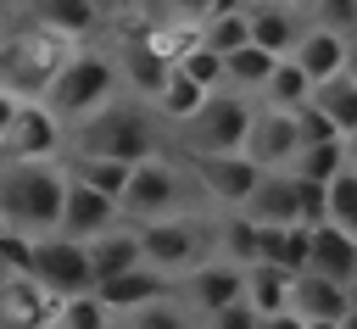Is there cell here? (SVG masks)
Here are the masks:
<instances>
[{"instance_id":"cell-1","label":"cell","mask_w":357,"mask_h":329,"mask_svg":"<svg viewBox=\"0 0 357 329\" xmlns=\"http://www.w3.org/2000/svg\"><path fill=\"white\" fill-rule=\"evenodd\" d=\"M89 39H73L28 11H6V39H0V89L17 100H50L56 78L73 67V56Z\"/></svg>"},{"instance_id":"cell-2","label":"cell","mask_w":357,"mask_h":329,"mask_svg":"<svg viewBox=\"0 0 357 329\" xmlns=\"http://www.w3.org/2000/svg\"><path fill=\"white\" fill-rule=\"evenodd\" d=\"M173 134L162 123V112L145 95H117L112 106H100L95 117L73 123V145L67 156H117V162H145L156 151H167Z\"/></svg>"},{"instance_id":"cell-3","label":"cell","mask_w":357,"mask_h":329,"mask_svg":"<svg viewBox=\"0 0 357 329\" xmlns=\"http://www.w3.org/2000/svg\"><path fill=\"white\" fill-rule=\"evenodd\" d=\"M67 184H73L67 156L0 162V229L56 234L61 229V206H67Z\"/></svg>"},{"instance_id":"cell-4","label":"cell","mask_w":357,"mask_h":329,"mask_svg":"<svg viewBox=\"0 0 357 329\" xmlns=\"http://www.w3.org/2000/svg\"><path fill=\"white\" fill-rule=\"evenodd\" d=\"M206 195L190 173V162L167 145L145 162H134V178H128V195H123V212L134 223H156V217H178V212H201Z\"/></svg>"},{"instance_id":"cell-5","label":"cell","mask_w":357,"mask_h":329,"mask_svg":"<svg viewBox=\"0 0 357 329\" xmlns=\"http://www.w3.org/2000/svg\"><path fill=\"white\" fill-rule=\"evenodd\" d=\"M257 95H245V89H212L206 95V106L195 112V117H184L178 128H173V151H184V156H223V151H245V139H251V123H257Z\"/></svg>"},{"instance_id":"cell-6","label":"cell","mask_w":357,"mask_h":329,"mask_svg":"<svg viewBox=\"0 0 357 329\" xmlns=\"http://www.w3.org/2000/svg\"><path fill=\"white\" fill-rule=\"evenodd\" d=\"M117 95H128V84H123V67H117V56H112V39L100 33V39H89V45L73 56V67L56 78L50 106H56V112L67 117V128H73V123L95 117L100 106H112Z\"/></svg>"},{"instance_id":"cell-7","label":"cell","mask_w":357,"mask_h":329,"mask_svg":"<svg viewBox=\"0 0 357 329\" xmlns=\"http://www.w3.org/2000/svg\"><path fill=\"white\" fill-rule=\"evenodd\" d=\"M73 128L50 100H17L0 89V162H45L67 156Z\"/></svg>"},{"instance_id":"cell-8","label":"cell","mask_w":357,"mask_h":329,"mask_svg":"<svg viewBox=\"0 0 357 329\" xmlns=\"http://www.w3.org/2000/svg\"><path fill=\"white\" fill-rule=\"evenodd\" d=\"M139 234H145V262H156V268H167L178 279V273H190L195 262L212 257V206L139 223Z\"/></svg>"},{"instance_id":"cell-9","label":"cell","mask_w":357,"mask_h":329,"mask_svg":"<svg viewBox=\"0 0 357 329\" xmlns=\"http://www.w3.org/2000/svg\"><path fill=\"white\" fill-rule=\"evenodd\" d=\"M184 156V151H178ZM190 162V173H195V184H201V195H206V206L212 212H240L245 201H251V190H257V178L268 173V167H257L245 151H223V156H184Z\"/></svg>"},{"instance_id":"cell-10","label":"cell","mask_w":357,"mask_h":329,"mask_svg":"<svg viewBox=\"0 0 357 329\" xmlns=\"http://www.w3.org/2000/svg\"><path fill=\"white\" fill-rule=\"evenodd\" d=\"M33 273L67 301V296H89L100 279H95V262H89V245L73 240V234H39L33 240Z\"/></svg>"},{"instance_id":"cell-11","label":"cell","mask_w":357,"mask_h":329,"mask_svg":"<svg viewBox=\"0 0 357 329\" xmlns=\"http://www.w3.org/2000/svg\"><path fill=\"white\" fill-rule=\"evenodd\" d=\"M245 296V268L240 262H229V257H206V262H195L190 273H178V301L206 323L218 307H229V301H240Z\"/></svg>"},{"instance_id":"cell-12","label":"cell","mask_w":357,"mask_h":329,"mask_svg":"<svg viewBox=\"0 0 357 329\" xmlns=\"http://www.w3.org/2000/svg\"><path fill=\"white\" fill-rule=\"evenodd\" d=\"M61 296L39 273H0V329H50Z\"/></svg>"},{"instance_id":"cell-13","label":"cell","mask_w":357,"mask_h":329,"mask_svg":"<svg viewBox=\"0 0 357 329\" xmlns=\"http://www.w3.org/2000/svg\"><path fill=\"white\" fill-rule=\"evenodd\" d=\"M106 39H112V56H117V67H123L128 95H145V100H151V95L167 84L173 61H167V56H156V50H151V39H145L139 28H106Z\"/></svg>"},{"instance_id":"cell-14","label":"cell","mask_w":357,"mask_h":329,"mask_svg":"<svg viewBox=\"0 0 357 329\" xmlns=\"http://www.w3.org/2000/svg\"><path fill=\"white\" fill-rule=\"evenodd\" d=\"M301 145H307V139H301L296 112L262 100V106H257V123H251V139H245V156H251L257 167H290Z\"/></svg>"},{"instance_id":"cell-15","label":"cell","mask_w":357,"mask_h":329,"mask_svg":"<svg viewBox=\"0 0 357 329\" xmlns=\"http://www.w3.org/2000/svg\"><path fill=\"white\" fill-rule=\"evenodd\" d=\"M128 212H123V201L117 195H106V190H95V184H84V178H73L67 184V206H61V234H73V240H95V234H106L112 223H123Z\"/></svg>"},{"instance_id":"cell-16","label":"cell","mask_w":357,"mask_h":329,"mask_svg":"<svg viewBox=\"0 0 357 329\" xmlns=\"http://www.w3.org/2000/svg\"><path fill=\"white\" fill-rule=\"evenodd\" d=\"M351 307H357V290H351V284H340V279H329V273H318V268L290 273V312H301L307 323H312V318H340V323H346Z\"/></svg>"},{"instance_id":"cell-17","label":"cell","mask_w":357,"mask_h":329,"mask_svg":"<svg viewBox=\"0 0 357 329\" xmlns=\"http://www.w3.org/2000/svg\"><path fill=\"white\" fill-rule=\"evenodd\" d=\"M307 28H312V11L296 6V0H257L251 6V39L273 56H290Z\"/></svg>"},{"instance_id":"cell-18","label":"cell","mask_w":357,"mask_h":329,"mask_svg":"<svg viewBox=\"0 0 357 329\" xmlns=\"http://www.w3.org/2000/svg\"><path fill=\"white\" fill-rule=\"evenodd\" d=\"M95 296H100L112 312H134V307H151V301H162V296H178V279H173L167 268H156V262H139V268L106 279Z\"/></svg>"},{"instance_id":"cell-19","label":"cell","mask_w":357,"mask_h":329,"mask_svg":"<svg viewBox=\"0 0 357 329\" xmlns=\"http://www.w3.org/2000/svg\"><path fill=\"white\" fill-rule=\"evenodd\" d=\"M240 212L251 223H301V178L284 173V167H268Z\"/></svg>"},{"instance_id":"cell-20","label":"cell","mask_w":357,"mask_h":329,"mask_svg":"<svg viewBox=\"0 0 357 329\" xmlns=\"http://www.w3.org/2000/svg\"><path fill=\"white\" fill-rule=\"evenodd\" d=\"M11 11H28V17H39V22H50L73 39H100L106 33L95 0H11Z\"/></svg>"},{"instance_id":"cell-21","label":"cell","mask_w":357,"mask_h":329,"mask_svg":"<svg viewBox=\"0 0 357 329\" xmlns=\"http://www.w3.org/2000/svg\"><path fill=\"white\" fill-rule=\"evenodd\" d=\"M212 257H229L240 268L262 262V223H251L245 212H212Z\"/></svg>"},{"instance_id":"cell-22","label":"cell","mask_w":357,"mask_h":329,"mask_svg":"<svg viewBox=\"0 0 357 329\" xmlns=\"http://www.w3.org/2000/svg\"><path fill=\"white\" fill-rule=\"evenodd\" d=\"M312 268L357 290V234H346L340 223H312Z\"/></svg>"},{"instance_id":"cell-23","label":"cell","mask_w":357,"mask_h":329,"mask_svg":"<svg viewBox=\"0 0 357 329\" xmlns=\"http://www.w3.org/2000/svg\"><path fill=\"white\" fill-rule=\"evenodd\" d=\"M346 50H351V39L346 33H335V28H324V22H312L307 33H301V45L290 50L307 72H312V84H324V78H335V72H346Z\"/></svg>"},{"instance_id":"cell-24","label":"cell","mask_w":357,"mask_h":329,"mask_svg":"<svg viewBox=\"0 0 357 329\" xmlns=\"http://www.w3.org/2000/svg\"><path fill=\"white\" fill-rule=\"evenodd\" d=\"M262 262H279L290 273L312 268V223H262Z\"/></svg>"},{"instance_id":"cell-25","label":"cell","mask_w":357,"mask_h":329,"mask_svg":"<svg viewBox=\"0 0 357 329\" xmlns=\"http://www.w3.org/2000/svg\"><path fill=\"white\" fill-rule=\"evenodd\" d=\"M206 95H212L206 84H195V78H190L184 67H173V72H167V84H162V89L151 95V106L162 112V123H167V134H173V128H178L184 117H195V112L206 106Z\"/></svg>"},{"instance_id":"cell-26","label":"cell","mask_w":357,"mask_h":329,"mask_svg":"<svg viewBox=\"0 0 357 329\" xmlns=\"http://www.w3.org/2000/svg\"><path fill=\"white\" fill-rule=\"evenodd\" d=\"M312 72L296 61V56H279V67H273V78H268V89L257 95V100H268V106H284V112H296V106H307L312 100Z\"/></svg>"},{"instance_id":"cell-27","label":"cell","mask_w":357,"mask_h":329,"mask_svg":"<svg viewBox=\"0 0 357 329\" xmlns=\"http://www.w3.org/2000/svg\"><path fill=\"white\" fill-rule=\"evenodd\" d=\"M245 301L257 312H284L290 307V268L279 262H251L245 268Z\"/></svg>"},{"instance_id":"cell-28","label":"cell","mask_w":357,"mask_h":329,"mask_svg":"<svg viewBox=\"0 0 357 329\" xmlns=\"http://www.w3.org/2000/svg\"><path fill=\"white\" fill-rule=\"evenodd\" d=\"M273 67H279V56L251 39V45H240V50L229 56V78H223V84H229V89H245V95H262L268 78H273Z\"/></svg>"},{"instance_id":"cell-29","label":"cell","mask_w":357,"mask_h":329,"mask_svg":"<svg viewBox=\"0 0 357 329\" xmlns=\"http://www.w3.org/2000/svg\"><path fill=\"white\" fill-rule=\"evenodd\" d=\"M346 162H351V145H346V139H318V145H301L284 173H296V178H324V184H329Z\"/></svg>"},{"instance_id":"cell-30","label":"cell","mask_w":357,"mask_h":329,"mask_svg":"<svg viewBox=\"0 0 357 329\" xmlns=\"http://www.w3.org/2000/svg\"><path fill=\"white\" fill-rule=\"evenodd\" d=\"M67 167H73V178H84L117 201L128 195V178H134V162H117V156H67Z\"/></svg>"},{"instance_id":"cell-31","label":"cell","mask_w":357,"mask_h":329,"mask_svg":"<svg viewBox=\"0 0 357 329\" xmlns=\"http://www.w3.org/2000/svg\"><path fill=\"white\" fill-rule=\"evenodd\" d=\"M312 100H318V106L335 117V128H340L346 139L357 134V78H351V72H335V78H324V84L312 89Z\"/></svg>"},{"instance_id":"cell-32","label":"cell","mask_w":357,"mask_h":329,"mask_svg":"<svg viewBox=\"0 0 357 329\" xmlns=\"http://www.w3.org/2000/svg\"><path fill=\"white\" fill-rule=\"evenodd\" d=\"M201 318L178 301V296H162L151 307H134V312H117V329H195Z\"/></svg>"},{"instance_id":"cell-33","label":"cell","mask_w":357,"mask_h":329,"mask_svg":"<svg viewBox=\"0 0 357 329\" xmlns=\"http://www.w3.org/2000/svg\"><path fill=\"white\" fill-rule=\"evenodd\" d=\"M50 329H117V312L89 290V296H67L56 307V323Z\"/></svg>"},{"instance_id":"cell-34","label":"cell","mask_w":357,"mask_h":329,"mask_svg":"<svg viewBox=\"0 0 357 329\" xmlns=\"http://www.w3.org/2000/svg\"><path fill=\"white\" fill-rule=\"evenodd\" d=\"M201 39H206L212 50L234 56L240 45H251V6H245V11H218V17H206V22H201Z\"/></svg>"},{"instance_id":"cell-35","label":"cell","mask_w":357,"mask_h":329,"mask_svg":"<svg viewBox=\"0 0 357 329\" xmlns=\"http://www.w3.org/2000/svg\"><path fill=\"white\" fill-rule=\"evenodd\" d=\"M329 223H340L346 234H357V162H346L329 178Z\"/></svg>"},{"instance_id":"cell-36","label":"cell","mask_w":357,"mask_h":329,"mask_svg":"<svg viewBox=\"0 0 357 329\" xmlns=\"http://www.w3.org/2000/svg\"><path fill=\"white\" fill-rule=\"evenodd\" d=\"M33 240L22 229H0V273H33Z\"/></svg>"},{"instance_id":"cell-37","label":"cell","mask_w":357,"mask_h":329,"mask_svg":"<svg viewBox=\"0 0 357 329\" xmlns=\"http://www.w3.org/2000/svg\"><path fill=\"white\" fill-rule=\"evenodd\" d=\"M307 11H312V22H324V28L346 33V39H357V0H312Z\"/></svg>"},{"instance_id":"cell-38","label":"cell","mask_w":357,"mask_h":329,"mask_svg":"<svg viewBox=\"0 0 357 329\" xmlns=\"http://www.w3.org/2000/svg\"><path fill=\"white\" fill-rule=\"evenodd\" d=\"M95 11L106 28H134V22L156 17V0H95Z\"/></svg>"},{"instance_id":"cell-39","label":"cell","mask_w":357,"mask_h":329,"mask_svg":"<svg viewBox=\"0 0 357 329\" xmlns=\"http://www.w3.org/2000/svg\"><path fill=\"white\" fill-rule=\"evenodd\" d=\"M296 123H301V139L307 145H318V139H346L340 128H335V117L318 106V100H307V106H296Z\"/></svg>"},{"instance_id":"cell-40","label":"cell","mask_w":357,"mask_h":329,"mask_svg":"<svg viewBox=\"0 0 357 329\" xmlns=\"http://www.w3.org/2000/svg\"><path fill=\"white\" fill-rule=\"evenodd\" d=\"M206 323H212V329H262V312H257V307H251V301L240 296V301L218 307V312H212Z\"/></svg>"},{"instance_id":"cell-41","label":"cell","mask_w":357,"mask_h":329,"mask_svg":"<svg viewBox=\"0 0 357 329\" xmlns=\"http://www.w3.org/2000/svg\"><path fill=\"white\" fill-rule=\"evenodd\" d=\"M301 223H329V184L301 178Z\"/></svg>"},{"instance_id":"cell-42","label":"cell","mask_w":357,"mask_h":329,"mask_svg":"<svg viewBox=\"0 0 357 329\" xmlns=\"http://www.w3.org/2000/svg\"><path fill=\"white\" fill-rule=\"evenodd\" d=\"M262 329H307V318L284 307V312H262Z\"/></svg>"},{"instance_id":"cell-43","label":"cell","mask_w":357,"mask_h":329,"mask_svg":"<svg viewBox=\"0 0 357 329\" xmlns=\"http://www.w3.org/2000/svg\"><path fill=\"white\" fill-rule=\"evenodd\" d=\"M307 329H346V323H340V318H312Z\"/></svg>"},{"instance_id":"cell-44","label":"cell","mask_w":357,"mask_h":329,"mask_svg":"<svg viewBox=\"0 0 357 329\" xmlns=\"http://www.w3.org/2000/svg\"><path fill=\"white\" fill-rule=\"evenodd\" d=\"M346 72L357 78V39H351V50H346Z\"/></svg>"},{"instance_id":"cell-45","label":"cell","mask_w":357,"mask_h":329,"mask_svg":"<svg viewBox=\"0 0 357 329\" xmlns=\"http://www.w3.org/2000/svg\"><path fill=\"white\" fill-rule=\"evenodd\" d=\"M346 329H357V307H351V312H346Z\"/></svg>"},{"instance_id":"cell-46","label":"cell","mask_w":357,"mask_h":329,"mask_svg":"<svg viewBox=\"0 0 357 329\" xmlns=\"http://www.w3.org/2000/svg\"><path fill=\"white\" fill-rule=\"evenodd\" d=\"M346 145H351V162H357V134H351V139H346Z\"/></svg>"},{"instance_id":"cell-47","label":"cell","mask_w":357,"mask_h":329,"mask_svg":"<svg viewBox=\"0 0 357 329\" xmlns=\"http://www.w3.org/2000/svg\"><path fill=\"white\" fill-rule=\"evenodd\" d=\"M195 329H212V323H195Z\"/></svg>"},{"instance_id":"cell-48","label":"cell","mask_w":357,"mask_h":329,"mask_svg":"<svg viewBox=\"0 0 357 329\" xmlns=\"http://www.w3.org/2000/svg\"><path fill=\"white\" fill-rule=\"evenodd\" d=\"M296 6H312V0H296Z\"/></svg>"},{"instance_id":"cell-49","label":"cell","mask_w":357,"mask_h":329,"mask_svg":"<svg viewBox=\"0 0 357 329\" xmlns=\"http://www.w3.org/2000/svg\"><path fill=\"white\" fill-rule=\"evenodd\" d=\"M251 6H257V0H251Z\"/></svg>"}]
</instances>
